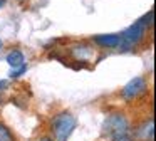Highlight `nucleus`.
<instances>
[{
	"label": "nucleus",
	"mask_w": 156,
	"mask_h": 141,
	"mask_svg": "<svg viewBox=\"0 0 156 141\" xmlns=\"http://www.w3.org/2000/svg\"><path fill=\"white\" fill-rule=\"evenodd\" d=\"M76 126H77L76 118L71 113H67V111H62L57 116H54L52 124H51V131L54 134L55 141H69V138H71L72 131L76 129Z\"/></svg>",
	"instance_id": "2"
},
{
	"label": "nucleus",
	"mask_w": 156,
	"mask_h": 141,
	"mask_svg": "<svg viewBox=\"0 0 156 141\" xmlns=\"http://www.w3.org/2000/svg\"><path fill=\"white\" fill-rule=\"evenodd\" d=\"M5 60L9 62V66L12 67V69H15V67H20L22 64H25V57L24 54L20 52V50H12V52L7 54V57H5Z\"/></svg>",
	"instance_id": "7"
},
{
	"label": "nucleus",
	"mask_w": 156,
	"mask_h": 141,
	"mask_svg": "<svg viewBox=\"0 0 156 141\" xmlns=\"http://www.w3.org/2000/svg\"><path fill=\"white\" fill-rule=\"evenodd\" d=\"M146 89H148L146 79L141 76H138V77H134V79H131L124 87H122L121 96L124 101H134V99H138L139 96H143V94L146 92Z\"/></svg>",
	"instance_id": "4"
},
{
	"label": "nucleus",
	"mask_w": 156,
	"mask_h": 141,
	"mask_svg": "<svg viewBox=\"0 0 156 141\" xmlns=\"http://www.w3.org/2000/svg\"><path fill=\"white\" fill-rule=\"evenodd\" d=\"M102 133L111 141H134V134L131 133L128 119L121 113L109 114L106 118L102 124Z\"/></svg>",
	"instance_id": "1"
},
{
	"label": "nucleus",
	"mask_w": 156,
	"mask_h": 141,
	"mask_svg": "<svg viewBox=\"0 0 156 141\" xmlns=\"http://www.w3.org/2000/svg\"><path fill=\"white\" fill-rule=\"evenodd\" d=\"M4 5H5V0H0V9H2Z\"/></svg>",
	"instance_id": "13"
},
{
	"label": "nucleus",
	"mask_w": 156,
	"mask_h": 141,
	"mask_svg": "<svg viewBox=\"0 0 156 141\" xmlns=\"http://www.w3.org/2000/svg\"><path fill=\"white\" fill-rule=\"evenodd\" d=\"M146 35V27L141 22H134L133 25H129L124 32L121 34V44H119V49L124 52V50L133 49L134 45H138Z\"/></svg>",
	"instance_id": "3"
},
{
	"label": "nucleus",
	"mask_w": 156,
	"mask_h": 141,
	"mask_svg": "<svg viewBox=\"0 0 156 141\" xmlns=\"http://www.w3.org/2000/svg\"><path fill=\"white\" fill-rule=\"evenodd\" d=\"M0 141H15L12 131L9 129L5 124H2V123H0Z\"/></svg>",
	"instance_id": "9"
},
{
	"label": "nucleus",
	"mask_w": 156,
	"mask_h": 141,
	"mask_svg": "<svg viewBox=\"0 0 156 141\" xmlns=\"http://www.w3.org/2000/svg\"><path fill=\"white\" fill-rule=\"evenodd\" d=\"M134 136L139 138L141 141H153V138H154V121H153V118L149 121H144L136 129Z\"/></svg>",
	"instance_id": "6"
},
{
	"label": "nucleus",
	"mask_w": 156,
	"mask_h": 141,
	"mask_svg": "<svg viewBox=\"0 0 156 141\" xmlns=\"http://www.w3.org/2000/svg\"><path fill=\"white\" fill-rule=\"evenodd\" d=\"M7 86H9V82H7V81H0V91H4Z\"/></svg>",
	"instance_id": "12"
},
{
	"label": "nucleus",
	"mask_w": 156,
	"mask_h": 141,
	"mask_svg": "<svg viewBox=\"0 0 156 141\" xmlns=\"http://www.w3.org/2000/svg\"><path fill=\"white\" fill-rule=\"evenodd\" d=\"M92 40L98 45L106 47V49H116L121 44V35H118V34H102V35H96Z\"/></svg>",
	"instance_id": "5"
},
{
	"label": "nucleus",
	"mask_w": 156,
	"mask_h": 141,
	"mask_svg": "<svg viewBox=\"0 0 156 141\" xmlns=\"http://www.w3.org/2000/svg\"><path fill=\"white\" fill-rule=\"evenodd\" d=\"M0 49H2V40H0Z\"/></svg>",
	"instance_id": "14"
},
{
	"label": "nucleus",
	"mask_w": 156,
	"mask_h": 141,
	"mask_svg": "<svg viewBox=\"0 0 156 141\" xmlns=\"http://www.w3.org/2000/svg\"><path fill=\"white\" fill-rule=\"evenodd\" d=\"M25 70H27V66H25V64H22L20 67H15V69L12 70L10 77H12V79H17V77H20L22 74H25Z\"/></svg>",
	"instance_id": "11"
},
{
	"label": "nucleus",
	"mask_w": 156,
	"mask_h": 141,
	"mask_svg": "<svg viewBox=\"0 0 156 141\" xmlns=\"http://www.w3.org/2000/svg\"><path fill=\"white\" fill-rule=\"evenodd\" d=\"M71 52H72V56H74L76 59L82 60V62H84V60L91 56V49H89L87 45H76V47H72Z\"/></svg>",
	"instance_id": "8"
},
{
	"label": "nucleus",
	"mask_w": 156,
	"mask_h": 141,
	"mask_svg": "<svg viewBox=\"0 0 156 141\" xmlns=\"http://www.w3.org/2000/svg\"><path fill=\"white\" fill-rule=\"evenodd\" d=\"M153 19H154V10L151 9L144 17H143V19H139V22H141L144 27H151V25H153Z\"/></svg>",
	"instance_id": "10"
}]
</instances>
